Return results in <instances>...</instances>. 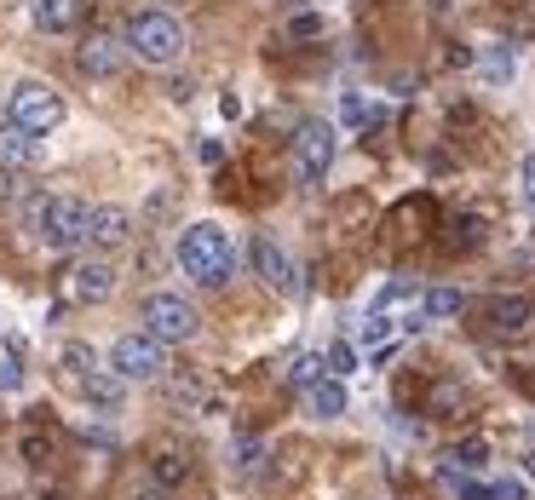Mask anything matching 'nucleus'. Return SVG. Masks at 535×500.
Masks as SVG:
<instances>
[{"mask_svg": "<svg viewBox=\"0 0 535 500\" xmlns=\"http://www.w3.org/2000/svg\"><path fill=\"white\" fill-rule=\"evenodd\" d=\"M87 225H93V207L81 196H35L29 202V230L47 253H75L87 248Z\"/></svg>", "mask_w": 535, "mask_h": 500, "instance_id": "f257e3e1", "label": "nucleus"}, {"mask_svg": "<svg viewBox=\"0 0 535 500\" xmlns=\"http://www.w3.org/2000/svg\"><path fill=\"white\" fill-rule=\"evenodd\" d=\"M179 265L185 276H196L202 288H219L236 271V242L219 225H185L179 230Z\"/></svg>", "mask_w": 535, "mask_h": 500, "instance_id": "f03ea898", "label": "nucleus"}, {"mask_svg": "<svg viewBox=\"0 0 535 500\" xmlns=\"http://www.w3.org/2000/svg\"><path fill=\"white\" fill-rule=\"evenodd\" d=\"M127 46H133V58H144V64H179L185 29H179L173 12H133L127 18Z\"/></svg>", "mask_w": 535, "mask_h": 500, "instance_id": "7ed1b4c3", "label": "nucleus"}, {"mask_svg": "<svg viewBox=\"0 0 535 500\" xmlns=\"http://www.w3.org/2000/svg\"><path fill=\"white\" fill-rule=\"evenodd\" d=\"M6 115H12L24 133L47 138V133H58V127H64V98H58L47 81H18V87H12V104H6Z\"/></svg>", "mask_w": 535, "mask_h": 500, "instance_id": "20e7f679", "label": "nucleus"}, {"mask_svg": "<svg viewBox=\"0 0 535 500\" xmlns=\"http://www.w3.org/2000/svg\"><path fill=\"white\" fill-rule=\"evenodd\" d=\"M334 150H340V133L328 121H305L294 133V173H300V184H323L328 167H334Z\"/></svg>", "mask_w": 535, "mask_h": 500, "instance_id": "39448f33", "label": "nucleus"}, {"mask_svg": "<svg viewBox=\"0 0 535 500\" xmlns=\"http://www.w3.org/2000/svg\"><path fill=\"white\" fill-rule=\"evenodd\" d=\"M139 322H144V334H156L162 345H179L196 334V311L179 294H150L139 305Z\"/></svg>", "mask_w": 535, "mask_h": 500, "instance_id": "423d86ee", "label": "nucleus"}, {"mask_svg": "<svg viewBox=\"0 0 535 500\" xmlns=\"http://www.w3.org/2000/svg\"><path fill=\"white\" fill-rule=\"evenodd\" d=\"M110 368H116L121 380H156L167 368V345L156 334H121L110 345Z\"/></svg>", "mask_w": 535, "mask_h": 500, "instance_id": "0eeeda50", "label": "nucleus"}, {"mask_svg": "<svg viewBox=\"0 0 535 500\" xmlns=\"http://www.w3.org/2000/svg\"><path fill=\"white\" fill-rule=\"evenodd\" d=\"M58 294L70 305H98V299L116 294V265L110 259H75L70 271L58 276Z\"/></svg>", "mask_w": 535, "mask_h": 500, "instance_id": "6e6552de", "label": "nucleus"}, {"mask_svg": "<svg viewBox=\"0 0 535 500\" xmlns=\"http://www.w3.org/2000/svg\"><path fill=\"white\" fill-rule=\"evenodd\" d=\"M535 322V299L530 294H501L484 305V328L489 334H501V340H518V334H530Z\"/></svg>", "mask_w": 535, "mask_h": 500, "instance_id": "1a4fd4ad", "label": "nucleus"}, {"mask_svg": "<svg viewBox=\"0 0 535 500\" xmlns=\"http://www.w3.org/2000/svg\"><path fill=\"white\" fill-rule=\"evenodd\" d=\"M254 271H259V282L265 288H277V294H300V271H294V259L271 242V236H254Z\"/></svg>", "mask_w": 535, "mask_h": 500, "instance_id": "9d476101", "label": "nucleus"}, {"mask_svg": "<svg viewBox=\"0 0 535 500\" xmlns=\"http://www.w3.org/2000/svg\"><path fill=\"white\" fill-rule=\"evenodd\" d=\"M127 58H133V46H127V35H87L81 41V69L87 75H98V81H110V75H121L127 69Z\"/></svg>", "mask_w": 535, "mask_h": 500, "instance_id": "9b49d317", "label": "nucleus"}, {"mask_svg": "<svg viewBox=\"0 0 535 500\" xmlns=\"http://www.w3.org/2000/svg\"><path fill=\"white\" fill-rule=\"evenodd\" d=\"M35 161H41V138L24 133V127L6 115V121H0V167H6V173H24Z\"/></svg>", "mask_w": 535, "mask_h": 500, "instance_id": "f8f14e48", "label": "nucleus"}, {"mask_svg": "<svg viewBox=\"0 0 535 500\" xmlns=\"http://www.w3.org/2000/svg\"><path fill=\"white\" fill-rule=\"evenodd\" d=\"M29 18H35V29H47V35H70L75 23H81V0H29Z\"/></svg>", "mask_w": 535, "mask_h": 500, "instance_id": "ddd939ff", "label": "nucleus"}, {"mask_svg": "<svg viewBox=\"0 0 535 500\" xmlns=\"http://www.w3.org/2000/svg\"><path fill=\"white\" fill-rule=\"evenodd\" d=\"M133 236V219L121 213V207H93V225H87V242L93 248H121Z\"/></svg>", "mask_w": 535, "mask_h": 500, "instance_id": "4468645a", "label": "nucleus"}, {"mask_svg": "<svg viewBox=\"0 0 535 500\" xmlns=\"http://www.w3.org/2000/svg\"><path fill=\"white\" fill-rule=\"evenodd\" d=\"M346 380H334V374H323V380H317V386L305 391V409L317 414V420H340V414H346Z\"/></svg>", "mask_w": 535, "mask_h": 500, "instance_id": "2eb2a0df", "label": "nucleus"}, {"mask_svg": "<svg viewBox=\"0 0 535 500\" xmlns=\"http://www.w3.org/2000/svg\"><path fill=\"white\" fill-rule=\"evenodd\" d=\"M461 311H466V294H461V288H432V294L420 299V311L403 322V328H420V322H443V317H461Z\"/></svg>", "mask_w": 535, "mask_h": 500, "instance_id": "dca6fc26", "label": "nucleus"}, {"mask_svg": "<svg viewBox=\"0 0 535 500\" xmlns=\"http://www.w3.org/2000/svg\"><path fill=\"white\" fill-rule=\"evenodd\" d=\"M81 397H87L93 409H121V397H127V380H121L116 368H98L93 380H81Z\"/></svg>", "mask_w": 535, "mask_h": 500, "instance_id": "f3484780", "label": "nucleus"}, {"mask_svg": "<svg viewBox=\"0 0 535 500\" xmlns=\"http://www.w3.org/2000/svg\"><path fill=\"white\" fill-rule=\"evenodd\" d=\"M438 483H443V489H449L455 500H495V483H478L472 472H461V466H449V460L438 466Z\"/></svg>", "mask_w": 535, "mask_h": 500, "instance_id": "a211bd4d", "label": "nucleus"}, {"mask_svg": "<svg viewBox=\"0 0 535 500\" xmlns=\"http://www.w3.org/2000/svg\"><path fill=\"white\" fill-rule=\"evenodd\" d=\"M185 478H190V460L179 455V449H156V455H150V483H162V489H179Z\"/></svg>", "mask_w": 535, "mask_h": 500, "instance_id": "6ab92c4d", "label": "nucleus"}, {"mask_svg": "<svg viewBox=\"0 0 535 500\" xmlns=\"http://www.w3.org/2000/svg\"><path fill=\"white\" fill-rule=\"evenodd\" d=\"M426 409L438 414V420H455V414L466 409V391H461V380H438V386L426 391Z\"/></svg>", "mask_w": 535, "mask_h": 500, "instance_id": "aec40b11", "label": "nucleus"}, {"mask_svg": "<svg viewBox=\"0 0 535 500\" xmlns=\"http://www.w3.org/2000/svg\"><path fill=\"white\" fill-rule=\"evenodd\" d=\"M380 121V104L374 98H363V92H346L340 98V127H374Z\"/></svg>", "mask_w": 535, "mask_h": 500, "instance_id": "412c9836", "label": "nucleus"}, {"mask_svg": "<svg viewBox=\"0 0 535 500\" xmlns=\"http://www.w3.org/2000/svg\"><path fill=\"white\" fill-rule=\"evenodd\" d=\"M58 363H64V374H70L75 386H81V380H93V374H98L93 345H64V351H58Z\"/></svg>", "mask_w": 535, "mask_h": 500, "instance_id": "4be33fe9", "label": "nucleus"}, {"mask_svg": "<svg viewBox=\"0 0 535 500\" xmlns=\"http://www.w3.org/2000/svg\"><path fill=\"white\" fill-rule=\"evenodd\" d=\"M449 466H461V472H484V466H489V443H484V437L455 443V449H449Z\"/></svg>", "mask_w": 535, "mask_h": 500, "instance_id": "5701e85b", "label": "nucleus"}, {"mask_svg": "<svg viewBox=\"0 0 535 500\" xmlns=\"http://www.w3.org/2000/svg\"><path fill=\"white\" fill-rule=\"evenodd\" d=\"M323 374H328V357H317V351H305V357H294V368H288V380H294L300 391H311L317 380H323Z\"/></svg>", "mask_w": 535, "mask_h": 500, "instance_id": "b1692460", "label": "nucleus"}, {"mask_svg": "<svg viewBox=\"0 0 535 500\" xmlns=\"http://www.w3.org/2000/svg\"><path fill=\"white\" fill-rule=\"evenodd\" d=\"M323 357H328V374H334V380H346V374H357V351H351L346 340H334V345L323 351Z\"/></svg>", "mask_w": 535, "mask_h": 500, "instance_id": "393cba45", "label": "nucleus"}, {"mask_svg": "<svg viewBox=\"0 0 535 500\" xmlns=\"http://www.w3.org/2000/svg\"><path fill=\"white\" fill-rule=\"evenodd\" d=\"M392 328L397 322L386 317V311H369V317H363V345H392Z\"/></svg>", "mask_w": 535, "mask_h": 500, "instance_id": "a878e982", "label": "nucleus"}, {"mask_svg": "<svg viewBox=\"0 0 535 500\" xmlns=\"http://www.w3.org/2000/svg\"><path fill=\"white\" fill-rule=\"evenodd\" d=\"M288 35H294V41H317V35H323V18H317V12H300V18H288Z\"/></svg>", "mask_w": 535, "mask_h": 500, "instance_id": "bb28decb", "label": "nucleus"}, {"mask_svg": "<svg viewBox=\"0 0 535 500\" xmlns=\"http://www.w3.org/2000/svg\"><path fill=\"white\" fill-rule=\"evenodd\" d=\"M24 460H29V466H47V460H52V443H47L41 432H29V437H24Z\"/></svg>", "mask_w": 535, "mask_h": 500, "instance_id": "cd10ccee", "label": "nucleus"}, {"mask_svg": "<svg viewBox=\"0 0 535 500\" xmlns=\"http://www.w3.org/2000/svg\"><path fill=\"white\" fill-rule=\"evenodd\" d=\"M484 69L495 75V81H507V75H512V52H507V46H495V52L484 58Z\"/></svg>", "mask_w": 535, "mask_h": 500, "instance_id": "c85d7f7f", "label": "nucleus"}, {"mask_svg": "<svg viewBox=\"0 0 535 500\" xmlns=\"http://www.w3.org/2000/svg\"><path fill=\"white\" fill-rule=\"evenodd\" d=\"M518 184H524V202L535 207V156H524V161H518Z\"/></svg>", "mask_w": 535, "mask_h": 500, "instance_id": "c756f323", "label": "nucleus"}, {"mask_svg": "<svg viewBox=\"0 0 535 500\" xmlns=\"http://www.w3.org/2000/svg\"><path fill=\"white\" fill-rule=\"evenodd\" d=\"M495 500H524V483L507 478V483H495Z\"/></svg>", "mask_w": 535, "mask_h": 500, "instance_id": "7c9ffc66", "label": "nucleus"}, {"mask_svg": "<svg viewBox=\"0 0 535 500\" xmlns=\"http://www.w3.org/2000/svg\"><path fill=\"white\" fill-rule=\"evenodd\" d=\"M219 115H225V121H236V115H242V98H236V92H225V98H219Z\"/></svg>", "mask_w": 535, "mask_h": 500, "instance_id": "2f4dec72", "label": "nucleus"}, {"mask_svg": "<svg viewBox=\"0 0 535 500\" xmlns=\"http://www.w3.org/2000/svg\"><path fill=\"white\" fill-rule=\"evenodd\" d=\"M133 500H167L162 483H144V489H133Z\"/></svg>", "mask_w": 535, "mask_h": 500, "instance_id": "473e14b6", "label": "nucleus"}, {"mask_svg": "<svg viewBox=\"0 0 535 500\" xmlns=\"http://www.w3.org/2000/svg\"><path fill=\"white\" fill-rule=\"evenodd\" d=\"M18 380H24V374H18V363H0V386L12 391V386H18Z\"/></svg>", "mask_w": 535, "mask_h": 500, "instance_id": "72a5a7b5", "label": "nucleus"}, {"mask_svg": "<svg viewBox=\"0 0 535 500\" xmlns=\"http://www.w3.org/2000/svg\"><path fill=\"white\" fill-rule=\"evenodd\" d=\"M162 6H173V0H162Z\"/></svg>", "mask_w": 535, "mask_h": 500, "instance_id": "f704fd0d", "label": "nucleus"}]
</instances>
